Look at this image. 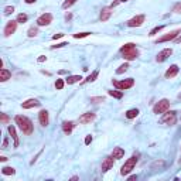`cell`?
Masks as SVG:
<instances>
[{"instance_id":"obj_28","label":"cell","mask_w":181,"mask_h":181,"mask_svg":"<svg viewBox=\"0 0 181 181\" xmlns=\"http://www.w3.org/2000/svg\"><path fill=\"white\" fill-rule=\"evenodd\" d=\"M127 68H129V64H127V62L122 64V65H120V66L118 68V70H116V74H118V75H120V74L126 72V71H127Z\"/></svg>"},{"instance_id":"obj_20","label":"cell","mask_w":181,"mask_h":181,"mask_svg":"<svg viewBox=\"0 0 181 181\" xmlns=\"http://www.w3.org/2000/svg\"><path fill=\"white\" fill-rule=\"evenodd\" d=\"M11 78V72L9 70H6V68H2L0 70V81L2 82H6V81H9Z\"/></svg>"},{"instance_id":"obj_17","label":"cell","mask_w":181,"mask_h":181,"mask_svg":"<svg viewBox=\"0 0 181 181\" xmlns=\"http://www.w3.org/2000/svg\"><path fill=\"white\" fill-rule=\"evenodd\" d=\"M112 7H103L102 9V11H101V16H99V18H101V21H106V20H109V17L112 16Z\"/></svg>"},{"instance_id":"obj_8","label":"cell","mask_w":181,"mask_h":181,"mask_svg":"<svg viewBox=\"0 0 181 181\" xmlns=\"http://www.w3.org/2000/svg\"><path fill=\"white\" fill-rule=\"evenodd\" d=\"M17 24H18L17 20L9 21V23L6 24V27H4V37H10L11 34H14L16 30H17Z\"/></svg>"},{"instance_id":"obj_41","label":"cell","mask_w":181,"mask_h":181,"mask_svg":"<svg viewBox=\"0 0 181 181\" xmlns=\"http://www.w3.org/2000/svg\"><path fill=\"white\" fill-rule=\"evenodd\" d=\"M62 37H64V33H58V34L52 35V40H58V38H62Z\"/></svg>"},{"instance_id":"obj_40","label":"cell","mask_w":181,"mask_h":181,"mask_svg":"<svg viewBox=\"0 0 181 181\" xmlns=\"http://www.w3.org/2000/svg\"><path fill=\"white\" fill-rule=\"evenodd\" d=\"M65 45H68V42H58L57 45H52L51 48L54 50V48H62V47H65Z\"/></svg>"},{"instance_id":"obj_42","label":"cell","mask_w":181,"mask_h":181,"mask_svg":"<svg viewBox=\"0 0 181 181\" xmlns=\"http://www.w3.org/2000/svg\"><path fill=\"white\" fill-rule=\"evenodd\" d=\"M90 142H92V136H90V135H88L86 137H85V144H89Z\"/></svg>"},{"instance_id":"obj_12","label":"cell","mask_w":181,"mask_h":181,"mask_svg":"<svg viewBox=\"0 0 181 181\" xmlns=\"http://www.w3.org/2000/svg\"><path fill=\"white\" fill-rule=\"evenodd\" d=\"M38 122L41 126H48L50 123V118H48V111H45V109H42V111H40L38 113Z\"/></svg>"},{"instance_id":"obj_4","label":"cell","mask_w":181,"mask_h":181,"mask_svg":"<svg viewBox=\"0 0 181 181\" xmlns=\"http://www.w3.org/2000/svg\"><path fill=\"white\" fill-rule=\"evenodd\" d=\"M160 122L163 123V125H167V126L175 125V122H177V112H174V111L164 112L161 119H160Z\"/></svg>"},{"instance_id":"obj_1","label":"cell","mask_w":181,"mask_h":181,"mask_svg":"<svg viewBox=\"0 0 181 181\" xmlns=\"http://www.w3.org/2000/svg\"><path fill=\"white\" fill-rule=\"evenodd\" d=\"M14 122H16V125L18 126V129L24 133L26 136L33 135V132H34V126H33V122L27 118V116L17 115L16 118H14Z\"/></svg>"},{"instance_id":"obj_6","label":"cell","mask_w":181,"mask_h":181,"mask_svg":"<svg viewBox=\"0 0 181 181\" xmlns=\"http://www.w3.org/2000/svg\"><path fill=\"white\" fill-rule=\"evenodd\" d=\"M168 108H170V101H168V99H161V101H159L153 106V112L156 113V115H159V113L167 112Z\"/></svg>"},{"instance_id":"obj_13","label":"cell","mask_w":181,"mask_h":181,"mask_svg":"<svg viewBox=\"0 0 181 181\" xmlns=\"http://www.w3.org/2000/svg\"><path fill=\"white\" fill-rule=\"evenodd\" d=\"M95 118H96V115H95V113L88 112V113H84L82 116H79V123H82V125H88V123L94 122Z\"/></svg>"},{"instance_id":"obj_21","label":"cell","mask_w":181,"mask_h":181,"mask_svg":"<svg viewBox=\"0 0 181 181\" xmlns=\"http://www.w3.org/2000/svg\"><path fill=\"white\" fill-rule=\"evenodd\" d=\"M74 122H64L62 123V130H64V133L65 135H71L72 133V130H74Z\"/></svg>"},{"instance_id":"obj_5","label":"cell","mask_w":181,"mask_h":181,"mask_svg":"<svg viewBox=\"0 0 181 181\" xmlns=\"http://www.w3.org/2000/svg\"><path fill=\"white\" fill-rule=\"evenodd\" d=\"M112 82H113V86H116L118 89H120V90L129 89V88H132L133 85H135V79H133V78H127V79H123V81L113 79Z\"/></svg>"},{"instance_id":"obj_25","label":"cell","mask_w":181,"mask_h":181,"mask_svg":"<svg viewBox=\"0 0 181 181\" xmlns=\"http://www.w3.org/2000/svg\"><path fill=\"white\" fill-rule=\"evenodd\" d=\"M108 94L112 98H116V99H122L123 98V92L122 90H108Z\"/></svg>"},{"instance_id":"obj_16","label":"cell","mask_w":181,"mask_h":181,"mask_svg":"<svg viewBox=\"0 0 181 181\" xmlns=\"http://www.w3.org/2000/svg\"><path fill=\"white\" fill-rule=\"evenodd\" d=\"M7 132H9V135L11 136V139H13L14 142V147H18V144H20V140H18V136H17V132H16V127L14 126H7Z\"/></svg>"},{"instance_id":"obj_29","label":"cell","mask_w":181,"mask_h":181,"mask_svg":"<svg viewBox=\"0 0 181 181\" xmlns=\"http://www.w3.org/2000/svg\"><path fill=\"white\" fill-rule=\"evenodd\" d=\"M98 75H99V71H98V70H95L92 74H89V77L86 78V82H94V81L98 78Z\"/></svg>"},{"instance_id":"obj_49","label":"cell","mask_w":181,"mask_h":181,"mask_svg":"<svg viewBox=\"0 0 181 181\" xmlns=\"http://www.w3.org/2000/svg\"><path fill=\"white\" fill-rule=\"evenodd\" d=\"M119 2H120V3H122V2H127V0H119Z\"/></svg>"},{"instance_id":"obj_2","label":"cell","mask_w":181,"mask_h":181,"mask_svg":"<svg viewBox=\"0 0 181 181\" xmlns=\"http://www.w3.org/2000/svg\"><path fill=\"white\" fill-rule=\"evenodd\" d=\"M120 52L123 54V58H125L126 61H132V59H136L139 57V50L136 48V44H133V42L125 44L122 48H120Z\"/></svg>"},{"instance_id":"obj_15","label":"cell","mask_w":181,"mask_h":181,"mask_svg":"<svg viewBox=\"0 0 181 181\" xmlns=\"http://www.w3.org/2000/svg\"><path fill=\"white\" fill-rule=\"evenodd\" d=\"M41 102H38V99H27L26 102L21 103V108L23 109H31V108H38Z\"/></svg>"},{"instance_id":"obj_23","label":"cell","mask_w":181,"mask_h":181,"mask_svg":"<svg viewBox=\"0 0 181 181\" xmlns=\"http://www.w3.org/2000/svg\"><path fill=\"white\" fill-rule=\"evenodd\" d=\"M137 115H139V109H129L126 112V118L127 119H135Z\"/></svg>"},{"instance_id":"obj_47","label":"cell","mask_w":181,"mask_h":181,"mask_svg":"<svg viewBox=\"0 0 181 181\" xmlns=\"http://www.w3.org/2000/svg\"><path fill=\"white\" fill-rule=\"evenodd\" d=\"M136 178H137V175H130L129 180H136Z\"/></svg>"},{"instance_id":"obj_3","label":"cell","mask_w":181,"mask_h":181,"mask_svg":"<svg viewBox=\"0 0 181 181\" xmlns=\"http://www.w3.org/2000/svg\"><path fill=\"white\" fill-rule=\"evenodd\" d=\"M137 160H139V154H133L130 159H127V161H126V163L122 166V168H120V174H122V175H127V174H129L130 171L135 168Z\"/></svg>"},{"instance_id":"obj_31","label":"cell","mask_w":181,"mask_h":181,"mask_svg":"<svg viewBox=\"0 0 181 181\" xmlns=\"http://www.w3.org/2000/svg\"><path fill=\"white\" fill-rule=\"evenodd\" d=\"M163 28H164V26H157V27H154L153 30L150 31V34H149V35H156L157 33H160L161 30H163Z\"/></svg>"},{"instance_id":"obj_45","label":"cell","mask_w":181,"mask_h":181,"mask_svg":"<svg viewBox=\"0 0 181 181\" xmlns=\"http://www.w3.org/2000/svg\"><path fill=\"white\" fill-rule=\"evenodd\" d=\"M24 2H26L27 4H33V3H35L37 0H24Z\"/></svg>"},{"instance_id":"obj_39","label":"cell","mask_w":181,"mask_h":181,"mask_svg":"<svg viewBox=\"0 0 181 181\" xmlns=\"http://www.w3.org/2000/svg\"><path fill=\"white\" fill-rule=\"evenodd\" d=\"M161 166H164V161H154L153 164H151V168H156V167H161Z\"/></svg>"},{"instance_id":"obj_33","label":"cell","mask_w":181,"mask_h":181,"mask_svg":"<svg viewBox=\"0 0 181 181\" xmlns=\"http://www.w3.org/2000/svg\"><path fill=\"white\" fill-rule=\"evenodd\" d=\"M0 120H2V123H4V125H6V123L10 122V118H9L6 113H0Z\"/></svg>"},{"instance_id":"obj_14","label":"cell","mask_w":181,"mask_h":181,"mask_svg":"<svg viewBox=\"0 0 181 181\" xmlns=\"http://www.w3.org/2000/svg\"><path fill=\"white\" fill-rule=\"evenodd\" d=\"M113 157L112 156H109V157H106L103 161H102V166H101V170H102V173H106L108 170H111L112 167H113Z\"/></svg>"},{"instance_id":"obj_48","label":"cell","mask_w":181,"mask_h":181,"mask_svg":"<svg viewBox=\"0 0 181 181\" xmlns=\"http://www.w3.org/2000/svg\"><path fill=\"white\" fill-rule=\"evenodd\" d=\"M174 41H175V42H181V37H177V38H175Z\"/></svg>"},{"instance_id":"obj_38","label":"cell","mask_w":181,"mask_h":181,"mask_svg":"<svg viewBox=\"0 0 181 181\" xmlns=\"http://www.w3.org/2000/svg\"><path fill=\"white\" fill-rule=\"evenodd\" d=\"M173 11H174V13H177V14L181 13V2H180V3H177L174 7H173Z\"/></svg>"},{"instance_id":"obj_27","label":"cell","mask_w":181,"mask_h":181,"mask_svg":"<svg viewBox=\"0 0 181 181\" xmlns=\"http://www.w3.org/2000/svg\"><path fill=\"white\" fill-rule=\"evenodd\" d=\"M38 34V28L37 27H30L27 31V35L30 37V38H33V37H35V35Z\"/></svg>"},{"instance_id":"obj_26","label":"cell","mask_w":181,"mask_h":181,"mask_svg":"<svg viewBox=\"0 0 181 181\" xmlns=\"http://www.w3.org/2000/svg\"><path fill=\"white\" fill-rule=\"evenodd\" d=\"M16 20H17L20 24H24V23H27L28 16H27V14H24V13H20V14L17 16V18H16Z\"/></svg>"},{"instance_id":"obj_43","label":"cell","mask_w":181,"mask_h":181,"mask_svg":"<svg viewBox=\"0 0 181 181\" xmlns=\"http://www.w3.org/2000/svg\"><path fill=\"white\" fill-rule=\"evenodd\" d=\"M37 61H38V62H44V61H47V57H45V55H40Z\"/></svg>"},{"instance_id":"obj_44","label":"cell","mask_w":181,"mask_h":181,"mask_svg":"<svg viewBox=\"0 0 181 181\" xmlns=\"http://www.w3.org/2000/svg\"><path fill=\"white\" fill-rule=\"evenodd\" d=\"M71 18H72V14H71V13H66L65 14V20L68 21V20H71Z\"/></svg>"},{"instance_id":"obj_11","label":"cell","mask_w":181,"mask_h":181,"mask_svg":"<svg viewBox=\"0 0 181 181\" xmlns=\"http://www.w3.org/2000/svg\"><path fill=\"white\" fill-rule=\"evenodd\" d=\"M173 54V50L171 48H164V50H161L159 54H157V57H156V61L157 62H164L166 59L168 58V57Z\"/></svg>"},{"instance_id":"obj_10","label":"cell","mask_w":181,"mask_h":181,"mask_svg":"<svg viewBox=\"0 0 181 181\" xmlns=\"http://www.w3.org/2000/svg\"><path fill=\"white\" fill-rule=\"evenodd\" d=\"M143 23H144V14H139V16L130 18V20L127 21V26H129V27H140Z\"/></svg>"},{"instance_id":"obj_24","label":"cell","mask_w":181,"mask_h":181,"mask_svg":"<svg viewBox=\"0 0 181 181\" xmlns=\"http://www.w3.org/2000/svg\"><path fill=\"white\" fill-rule=\"evenodd\" d=\"M2 174L3 175H14L16 174V170L13 167H3L2 168Z\"/></svg>"},{"instance_id":"obj_35","label":"cell","mask_w":181,"mask_h":181,"mask_svg":"<svg viewBox=\"0 0 181 181\" xmlns=\"http://www.w3.org/2000/svg\"><path fill=\"white\" fill-rule=\"evenodd\" d=\"M64 85H65V81L64 79H57L55 81V88L57 89H62Z\"/></svg>"},{"instance_id":"obj_32","label":"cell","mask_w":181,"mask_h":181,"mask_svg":"<svg viewBox=\"0 0 181 181\" xmlns=\"http://www.w3.org/2000/svg\"><path fill=\"white\" fill-rule=\"evenodd\" d=\"M14 13V7L13 6H7L4 7V16H10V14Z\"/></svg>"},{"instance_id":"obj_37","label":"cell","mask_w":181,"mask_h":181,"mask_svg":"<svg viewBox=\"0 0 181 181\" xmlns=\"http://www.w3.org/2000/svg\"><path fill=\"white\" fill-rule=\"evenodd\" d=\"M9 147V137L7 136H4V139H3V143H2V149H7Z\"/></svg>"},{"instance_id":"obj_30","label":"cell","mask_w":181,"mask_h":181,"mask_svg":"<svg viewBox=\"0 0 181 181\" xmlns=\"http://www.w3.org/2000/svg\"><path fill=\"white\" fill-rule=\"evenodd\" d=\"M90 102H94V103H101V102H105V98L103 96H92L90 98Z\"/></svg>"},{"instance_id":"obj_36","label":"cell","mask_w":181,"mask_h":181,"mask_svg":"<svg viewBox=\"0 0 181 181\" xmlns=\"http://www.w3.org/2000/svg\"><path fill=\"white\" fill-rule=\"evenodd\" d=\"M75 2H77V0H65V2L62 3V9H68V7H71Z\"/></svg>"},{"instance_id":"obj_19","label":"cell","mask_w":181,"mask_h":181,"mask_svg":"<svg viewBox=\"0 0 181 181\" xmlns=\"http://www.w3.org/2000/svg\"><path fill=\"white\" fill-rule=\"evenodd\" d=\"M115 160H119V159H122L123 156H125V150L122 149V147H115L113 149V151H112V154H111Z\"/></svg>"},{"instance_id":"obj_46","label":"cell","mask_w":181,"mask_h":181,"mask_svg":"<svg viewBox=\"0 0 181 181\" xmlns=\"http://www.w3.org/2000/svg\"><path fill=\"white\" fill-rule=\"evenodd\" d=\"M6 160H7V157H4V156H2V157H0V161H3V163H4Z\"/></svg>"},{"instance_id":"obj_34","label":"cell","mask_w":181,"mask_h":181,"mask_svg":"<svg viewBox=\"0 0 181 181\" xmlns=\"http://www.w3.org/2000/svg\"><path fill=\"white\" fill-rule=\"evenodd\" d=\"M90 33L85 31V33H77V34H74V38H85V37H88Z\"/></svg>"},{"instance_id":"obj_22","label":"cell","mask_w":181,"mask_h":181,"mask_svg":"<svg viewBox=\"0 0 181 181\" xmlns=\"http://www.w3.org/2000/svg\"><path fill=\"white\" fill-rule=\"evenodd\" d=\"M81 79H82V77H81V75H71V77H68L65 79V82L68 85H72V84H77V82H79Z\"/></svg>"},{"instance_id":"obj_7","label":"cell","mask_w":181,"mask_h":181,"mask_svg":"<svg viewBox=\"0 0 181 181\" xmlns=\"http://www.w3.org/2000/svg\"><path fill=\"white\" fill-rule=\"evenodd\" d=\"M180 33H181V30L180 28H177V30H173V31H170L168 34H166V35H163V37H160V38L157 40V44L159 42H166V41H174L175 38H177L178 35H180Z\"/></svg>"},{"instance_id":"obj_9","label":"cell","mask_w":181,"mask_h":181,"mask_svg":"<svg viewBox=\"0 0 181 181\" xmlns=\"http://www.w3.org/2000/svg\"><path fill=\"white\" fill-rule=\"evenodd\" d=\"M51 21H52V14L51 13H44L37 18V24H38L40 27H44V26H48Z\"/></svg>"},{"instance_id":"obj_18","label":"cell","mask_w":181,"mask_h":181,"mask_svg":"<svg viewBox=\"0 0 181 181\" xmlns=\"http://www.w3.org/2000/svg\"><path fill=\"white\" fill-rule=\"evenodd\" d=\"M178 71H180V68H178V65H175V64H173V65L168 68L167 71H166V78H174L175 75L178 74Z\"/></svg>"}]
</instances>
